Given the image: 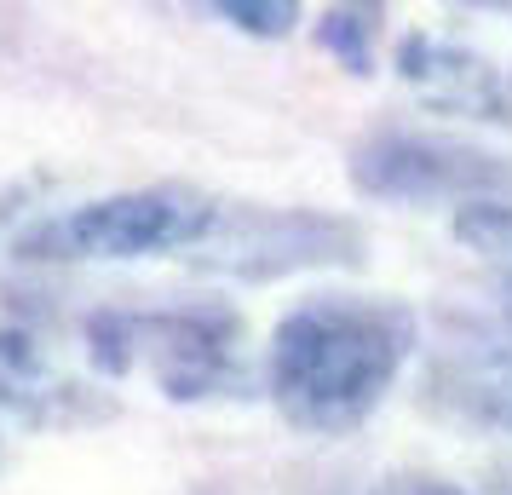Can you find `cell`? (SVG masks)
I'll return each mask as SVG.
<instances>
[{
	"instance_id": "obj_11",
	"label": "cell",
	"mask_w": 512,
	"mask_h": 495,
	"mask_svg": "<svg viewBox=\"0 0 512 495\" xmlns=\"http://www.w3.org/2000/svg\"><path fill=\"white\" fill-rule=\"evenodd\" d=\"M374 495H461V490L443 484V478H386Z\"/></svg>"
},
{
	"instance_id": "obj_7",
	"label": "cell",
	"mask_w": 512,
	"mask_h": 495,
	"mask_svg": "<svg viewBox=\"0 0 512 495\" xmlns=\"http://www.w3.org/2000/svg\"><path fill=\"white\" fill-rule=\"evenodd\" d=\"M47 398H52V375L35 352V340L18 329H0V409L35 415Z\"/></svg>"
},
{
	"instance_id": "obj_3",
	"label": "cell",
	"mask_w": 512,
	"mask_h": 495,
	"mask_svg": "<svg viewBox=\"0 0 512 495\" xmlns=\"http://www.w3.org/2000/svg\"><path fill=\"white\" fill-rule=\"evenodd\" d=\"M93 357L110 375L150 369L167 398H208L236 380V323L219 311H144L98 317Z\"/></svg>"
},
{
	"instance_id": "obj_8",
	"label": "cell",
	"mask_w": 512,
	"mask_h": 495,
	"mask_svg": "<svg viewBox=\"0 0 512 495\" xmlns=\"http://www.w3.org/2000/svg\"><path fill=\"white\" fill-rule=\"evenodd\" d=\"M374 18H380V12H351V6L323 12L317 41H323V47L334 52L351 75H369V64H374Z\"/></svg>"
},
{
	"instance_id": "obj_6",
	"label": "cell",
	"mask_w": 512,
	"mask_h": 495,
	"mask_svg": "<svg viewBox=\"0 0 512 495\" xmlns=\"http://www.w3.org/2000/svg\"><path fill=\"white\" fill-rule=\"evenodd\" d=\"M443 398L455 415L489 426V432H512V352H472L443 375Z\"/></svg>"
},
{
	"instance_id": "obj_5",
	"label": "cell",
	"mask_w": 512,
	"mask_h": 495,
	"mask_svg": "<svg viewBox=\"0 0 512 495\" xmlns=\"http://www.w3.org/2000/svg\"><path fill=\"white\" fill-rule=\"evenodd\" d=\"M397 75H403L426 104H438V110L478 116V121H507L512 116L501 75L466 47H449V41H432V35H409V41L397 47Z\"/></svg>"
},
{
	"instance_id": "obj_1",
	"label": "cell",
	"mask_w": 512,
	"mask_h": 495,
	"mask_svg": "<svg viewBox=\"0 0 512 495\" xmlns=\"http://www.w3.org/2000/svg\"><path fill=\"white\" fill-rule=\"evenodd\" d=\"M409 352V323L386 306L317 300L271 334V398L305 432H351L392 392Z\"/></svg>"
},
{
	"instance_id": "obj_12",
	"label": "cell",
	"mask_w": 512,
	"mask_h": 495,
	"mask_svg": "<svg viewBox=\"0 0 512 495\" xmlns=\"http://www.w3.org/2000/svg\"><path fill=\"white\" fill-rule=\"evenodd\" d=\"M507 294H512V288H507Z\"/></svg>"
},
{
	"instance_id": "obj_2",
	"label": "cell",
	"mask_w": 512,
	"mask_h": 495,
	"mask_svg": "<svg viewBox=\"0 0 512 495\" xmlns=\"http://www.w3.org/2000/svg\"><path fill=\"white\" fill-rule=\"evenodd\" d=\"M225 225V208L190 185H144L121 196H98L70 208L58 225L35 236L58 260H144V254H179L208 242Z\"/></svg>"
},
{
	"instance_id": "obj_9",
	"label": "cell",
	"mask_w": 512,
	"mask_h": 495,
	"mask_svg": "<svg viewBox=\"0 0 512 495\" xmlns=\"http://www.w3.org/2000/svg\"><path fill=\"white\" fill-rule=\"evenodd\" d=\"M213 12L225 24L248 29V35H288L300 24V6L294 0H213Z\"/></svg>"
},
{
	"instance_id": "obj_10",
	"label": "cell",
	"mask_w": 512,
	"mask_h": 495,
	"mask_svg": "<svg viewBox=\"0 0 512 495\" xmlns=\"http://www.w3.org/2000/svg\"><path fill=\"white\" fill-rule=\"evenodd\" d=\"M455 231L484 254H512V202H472L455 219Z\"/></svg>"
},
{
	"instance_id": "obj_4",
	"label": "cell",
	"mask_w": 512,
	"mask_h": 495,
	"mask_svg": "<svg viewBox=\"0 0 512 495\" xmlns=\"http://www.w3.org/2000/svg\"><path fill=\"white\" fill-rule=\"evenodd\" d=\"M351 179H357V190L386 196V202H438V196H478V190L507 185V162L466 150V144L386 133L357 150Z\"/></svg>"
}]
</instances>
